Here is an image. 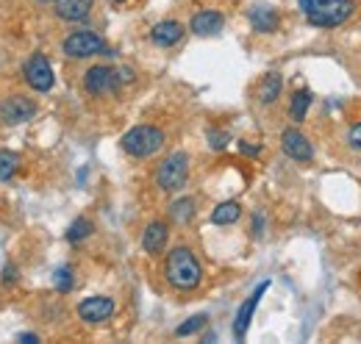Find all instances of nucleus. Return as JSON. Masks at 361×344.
Listing matches in <instances>:
<instances>
[{"label": "nucleus", "instance_id": "11", "mask_svg": "<svg viewBox=\"0 0 361 344\" xmlns=\"http://www.w3.org/2000/svg\"><path fill=\"white\" fill-rule=\"evenodd\" d=\"M78 317H81L87 325L109 322V319L114 317V300H111V297H103V295L87 297V300L78 302Z\"/></svg>", "mask_w": 361, "mask_h": 344}, {"label": "nucleus", "instance_id": "7", "mask_svg": "<svg viewBox=\"0 0 361 344\" xmlns=\"http://www.w3.org/2000/svg\"><path fill=\"white\" fill-rule=\"evenodd\" d=\"M23 78H25V84L31 86L34 92H50L53 84H56L53 67H50V61H47L42 53H34V56L25 61V67H23Z\"/></svg>", "mask_w": 361, "mask_h": 344}, {"label": "nucleus", "instance_id": "29", "mask_svg": "<svg viewBox=\"0 0 361 344\" xmlns=\"http://www.w3.org/2000/svg\"><path fill=\"white\" fill-rule=\"evenodd\" d=\"M20 342H23V344H37V342H39V336H37V333H20Z\"/></svg>", "mask_w": 361, "mask_h": 344}, {"label": "nucleus", "instance_id": "16", "mask_svg": "<svg viewBox=\"0 0 361 344\" xmlns=\"http://www.w3.org/2000/svg\"><path fill=\"white\" fill-rule=\"evenodd\" d=\"M247 17H250L253 31H259V34H272L278 28V11L272 6H253Z\"/></svg>", "mask_w": 361, "mask_h": 344}, {"label": "nucleus", "instance_id": "15", "mask_svg": "<svg viewBox=\"0 0 361 344\" xmlns=\"http://www.w3.org/2000/svg\"><path fill=\"white\" fill-rule=\"evenodd\" d=\"M150 39L159 47H173V44H178L183 39V25H180L178 20H161V23L153 25Z\"/></svg>", "mask_w": 361, "mask_h": 344}, {"label": "nucleus", "instance_id": "24", "mask_svg": "<svg viewBox=\"0 0 361 344\" xmlns=\"http://www.w3.org/2000/svg\"><path fill=\"white\" fill-rule=\"evenodd\" d=\"M53 283H56V289H59L61 295H67V292L73 289V269H70V266H61V269H56V275H53Z\"/></svg>", "mask_w": 361, "mask_h": 344}, {"label": "nucleus", "instance_id": "9", "mask_svg": "<svg viewBox=\"0 0 361 344\" xmlns=\"http://www.w3.org/2000/svg\"><path fill=\"white\" fill-rule=\"evenodd\" d=\"M281 147H283V153H286L292 161L309 164V161L314 159V145L309 142L306 133H300L298 128H286L281 133Z\"/></svg>", "mask_w": 361, "mask_h": 344}, {"label": "nucleus", "instance_id": "2", "mask_svg": "<svg viewBox=\"0 0 361 344\" xmlns=\"http://www.w3.org/2000/svg\"><path fill=\"white\" fill-rule=\"evenodd\" d=\"M164 142H167V133L161 128H156V125H136V128H131L120 139L123 150L131 159H150V156H156L164 147Z\"/></svg>", "mask_w": 361, "mask_h": 344}, {"label": "nucleus", "instance_id": "3", "mask_svg": "<svg viewBox=\"0 0 361 344\" xmlns=\"http://www.w3.org/2000/svg\"><path fill=\"white\" fill-rule=\"evenodd\" d=\"M356 14L353 0H314V6L306 11V20L317 28H336L345 25Z\"/></svg>", "mask_w": 361, "mask_h": 344}, {"label": "nucleus", "instance_id": "20", "mask_svg": "<svg viewBox=\"0 0 361 344\" xmlns=\"http://www.w3.org/2000/svg\"><path fill=\"white\" fill-rule=\"evenodd\" d=\"M92 231H94L92 219H87V216H78V219L70 225V231H67V242H73V245H81L84 239H90Z\"/></svg>", "mask_w": 361, "mask_h": 344}, {"label": "nucleus", "instance_id": "31", "mask_svg": "<svg viewBox=\"0 0 361 344\" xmlns=\"http://www.w3.org/2000/svg\"><path fill=\"white\" fill-rule=\"evenodd\" d=\"M109 3H117V6H120V3H126V0H109Z\"/></svg>", "mask_w": 361, "mask_h": 344}, {"label": "nucleus", "instance_id": "19", "mask_svg": "<svg viewBox=\"0 0 361 344\" xmlns=\"http://www.w3.org/2000/svg\"><path fill=\"white\" fill-rule=\"evenodd\" d=\"M239 216H242V206H239L236 200H226V203H220V206L212 211V222H214V225H233Z\"/></svg>", "mask_w": 361, "mask_h": 344}, {"label": "nucleus", "instance_id": "30", "mask_svg": "<svg viewBox=\"0 0 361 344\" xmlns=\"http://www.w3.org/2000/svg\"><path fill=\"white\" fill-rule=\"evenodd\" d=\"M3 281L8 283V281H14V266H6V275H3Z\"/></svg>", "mask_w": 361, "mask_h": 344}, {"label": "nucleus", "instance_id": "26", "mask_svg": "<svg viewBox=\"0 0 361 344\" xmlns=\"http://www.w3.org/2000/svg\"><path fill=\"white\" fill-rule=\"evenodd\" d=\"M348 145H350L353 150H361V123L348 130Z\"/></svg>", "mask_w": 361, "mask_h": 344}, {"label": "nucleus", "instance_id": "10", "mask_svg": "<svg viewBox=\"0 0 361 344\" xmlns=\"http://www.w3.org/2000/svg\"><path fill=\"white\" fill-rule=\"evenodd\" d=\"M267 289H270V281L259 283V286H256V292L239 305L236 319H233V336H236L239 342L247 336V328H250V322H253V314H256V308H259V302H262V297H264V292H267Z\"/></svg>", "mask_w": 361, "mask_h": 344}, {"label": "nucleus", "instance_id": "17", "mask_svg": "<svg viewBox=\"0 0 361 344\" xmlns=\"http://www.w3.org/2000/svg\"><path fill=\"white\" fill-rule=\"evenodd\" d=\"M281 92H283V78H281V73H267L262 81H259V103L262 106H272L278 97H281Z\"/></svg>", "mask_w": 361, "mask_h": 344}, {"label": "nucleus", "instance_id": "13", "mask_svg": "<svg viewBox=\"0 0 361 344\" xmlns=\"http://www.w3.org/2000/svg\"><path fill=\"white\" fill-rule=\"evenodd\" d=\"M223 25H226V17H223L220 11H212V8L197 11V14L192 17V23H189L192 34H197V37H214V34L223 31Z\"/></svg>", "mask_w": 361, "mask_h": 344}, {"label": "nucleus", "instance_id": "27", "mask_svg": "<svg viewBox=\"0 0 361 344\" xmlns=\"http://www.w3.org/2000/svg\"><path fill=\"white\" fill-rule=\"evenodd\" d=\"M117 78H120V84H131L136 75L131 67H120V70H117Z\"/></svg>", "mask_w": 361, "mask_h": 344}, {"label": "nucleus", "instance_id": "23", "mask_svg": "<svg viewBox=\"0 0 361 344\" xmlns=\"http://www.w3.org/2000/svg\"><path fill=\"white\" fill-rule=\"evenodd\" d=\"M206 322H209V317H206V314H197V317L186 319L183 325L176 328V336H192V333H197L200 328H206Z\"/></svg>", "mask_w": 361, "mask_h": 344}, {"label": "nucleus", "instance_id": "14", "mask_svg": "<svg viewBox=\"0 0 361 344\" xmlns=\"http://www.w3.org/2000/svg\"><path fill=\"white\" fill-rule=\"evenodd\" d=\"M94 0H56V17L67 20V23H81L92 14Z\"/></svg>", "mask_w": 361, "mask_h": 344}, {"label": "nucleus", "instance_id": "6", "mask_svg": "<svg viewBox=\"0 0 361 344\" xmlns=\"http://www.w3.org/2000/svg\"><path fill=\"white\" fill-rule=\"evenodd\" d=\"M37 114V103L25 94H8L0 100V120L6 125H23Z\"/></svg>", "mask_w": 361, "mask_h": 344}, {"label": "nucleus", "instance_id": "28", "mask_svg": "<svg viewBox=\"0 0 361 344\" xmlns=\"http://www.w3.org/2000/svg\"><path fill=\"white\" fill-rule=\"evenodd\" d=\"M239 150L245 153V156H262V147H256V145H247V142H239Z\"/></svg>", "mask_w": 361, "mask_h": 344}, {"label": "nucleus", "instance_id": "21", "mask_svg": "<svg viewBox=\"0 0 361 344\" xmlns=\"http://www.w3.org/2000/svg\"><path fill=\"white\" fill-rule=\"evenodd\" d=\"M195 216V200L192 197H180V200H176L173 206H170V219L173 222H189Z\"/></svg>", "mask_w": 361, "mask_h": 344}, {"label": "nucleus", "instance_id": "25", "mask_svg": "<svg viewBox=\"0 0 361 344\" xmlns=\"http://www.w3.org/2000/svg\"><path fill=\"white\" fill-rule=\"evenodd\" d=\"M206 139H209V147H212V150H226L228 142H231L228 130H217V128L209 130V133H206Z\"/></svg>", "mask_w": 361, "mask_h": 344}, {"label": "nucleus", "instance_id": "5", "mask_svg": "<svg viewBox=\"0 0 361 344\" xmlns=\"http://www.w3.org/2000/svg\"><path fill=\"white\" fill-rule=\"evenodd\" d=\"M67 59H92V56H111V50L106 47L103 37L92 34V31H75L70 34L61 44Z\"/></svg>", "mask_w": 361, "mask_h": 344}, {"label": "nucleus", "instance_id": "4", "mask_svg": "<svg viewBox=\"0 0 361 344\" xmlns=\"http://www.w3.org/2000/svg\"><path fill=\"white\" fill-rule=\"evenodd\" d=\"M186 178H189V156L186 153H173L167 156L159 170H156V186L161 192H180L186 186Z\"/></svg>", "mask_w": 361, "mask_h": 344}, {"label": "nucleus", "instance_id": "18", "mask_svg": "<svg viewBox=\"0 0 361 344\" xmlns=\"http://www.w3.org/2000/svg\"><path fill=\"white\" fill-rule=\"evenodd\" d=\"M312 92L309 89H298L295 94H292V103H289V114H292V120L295 123H303L306 120V114H309V109H312Z\"/></svg>", "mask_w": 361, "mask_h": 344}, {"label": "nucleus", "instance_id": "12", "mask_svg": "<svg viewBox=\"0 0 361 344\" xmlns=\"http://www.w3.org/2000/svg\"><path fill=\"white\" fill-rule=\"evenodd\" d=\"M167 239H170V225H167L164 219H153V222L142 231V250H145L147 256H159V253H164Z\"/></svg>", "mask_w": 361, "mask_h": 344}, {"label": "nucleus", "instance_id": "22", "mask_svg": "<svg viewBox=\"0 0 361 344\" xmlns=\"http://www.w3.org/2000/svg\"><path fill=\"white\" fill-rule=\"evenodd\" d=\"M20 170V156L11 150H0V180H11Z\"/></svg>", "mask_w": 361, "mask_h": 344}, {"label": "nucleus", "instance_id": "1", "mask_svg": "<svg viewBox=\"0 0 361 344\" xmlns=\"http://www.w3.org/2000/svg\"><path fill=\"white\" fill-rule=\"evenodd\" d=\"M164 278L173 289L178 292H192L203 283V266L197 256L189 250V247H173L167 258H164Z\"/></svg>", "mask_w": 361, "mask_h": 344}, {"label": "nucleus", "instance_id": "32", "mask_svg": "<svg viewBox=\"0 0 361 344\" xmlns=\"http://www.w3.org/2000/svg\"><path fill=\"white\" fill-rule=\"evenodd\" d=\"M42 3H56V0H42Z\"/></svg>", "mask_w": 361, "mask_h": 344}, {"label": "nucleus", "instance_id": "8", "mask_svg": "<svg viewBox=\"0 0 361 344\" xmlns=\"http://www.w3.org/2000/svg\"><path fill=\"white\" fill-rule=\"evenodd\" d=\"M120 78H117V70L106 67V64H94L87 70L84 75V89L90 92L92 97H103V94H111L120 89Z\"/></svg>", "mask_w": 361, "mask_h": 344}]
</instances>
